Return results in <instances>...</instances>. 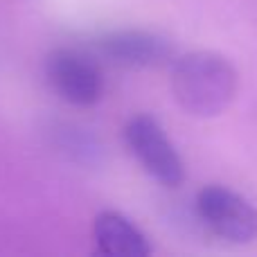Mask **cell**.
I'll use <instances>...</instances> for the list:
<instances>
[{
  "mask_svg": "<svg viewBox=\"0 0 257 257\" xmlns=\"http://www.w3.org/2000/svg\"><path fill=\"white\" fill-rule=\"evenodd\" d=\"M194 210L203 228L226 244L244 246L257 237V210L241 194L223 185H208L196 194Z\"/></svg>",
  "mask_w": 257,
  "mask_h": 257,
  "instance_id": "cell-2",
  "label": "cell"
},
{
  "mask_svg": "<svg viewBox=\"0 0 257 257\" xmlns=\"http://www.w3.org/2000/svg\"><path fill=\"white\" fill-rule=\"evenodd\" d=\"M93 48L108 63L122 68H163L172 66L176 48L167 36L140 27H120L102 32L93 39Z\"/></svg>",
  "mask_w": 257,
  "mask_h": 257,
  "instance_id": "cell-5",
  "label": "cell"
},
{
  "mask_svg": "<svg viewBox=\"0 0 257 257\" xmlns=\"http://www.w3.org/2000/svg\"><path fill=\"white\" fill-rule=\"evenodd\" d=\"M124 140L140 167L165 187H178L185 181V165L165 128L154 115H133L124 126Z\"/></svg>",
  "mask_w": 257,
  "mask_h": 257,
  "instance_id": "cell-4",
  "label": "cell"
},
{
  "mask_svg": "<svg viewBox=\"0 0 257 257\" xmlns=\"http://www.w3.org/2000/svg\"><path fill=\"white\" fill-rule=\"evenodd\" d=\"M48 86L72 106H93L104 97V72L84 50L57 48L43 63Z\"/></svg>",
  "mask_w": 257,
  "mask_h": 257,
  "instance_id": "cell-3",
  "label": "cell"
},
{
  "mask_svg": "<svg viewBox=\"0 0 257 257\" xmlns=\"http://www.w3.org/2000/svg\"><path fill=\"white\" fill-rule=\"evenodd\" d=\"M50 136L57 145V151H61L68 160H75L81 165H95L99 160L102 147H99L97 138H93L86 128L61 122V124L52 126Z\"/></svg>",
  "mask_w": 257,
  "mask_h": 257,
  "instance_id": "cell-7",
  "label": "cell"
},
{
  "mask_svg": "<svg viewBox=\"0 0 257 257\" xmlns=\"http://www.w3.org/2000/svg\"><path fill=\"white\" fill-rule=\"evenodd\" d=\"M93 237L97 250L108 257H149L151 244L147 235L115 210H104L95 217Z\"/></svg>",
  "mask_w": 257,
  "mask_h": 257,
  "instance_id": "cell-6",
  "label": "cell"
},
{
  "mask_svg": "<svg viewBox=\"0 0 257 257\" xmlns=\"http://www.w3.org/2000/svg\"><path fill=\"white\" fill-rule=\"evenodd\" d=\"M172 93L176 104L194 117H217L237 93V70L223 54L194 50L172 63Z\"/></svg>",
  "mask_w": 257,
  "mask_h": 257,
  "instance_id": "cell-1",
  "label": "cell"
}]
</instances>
